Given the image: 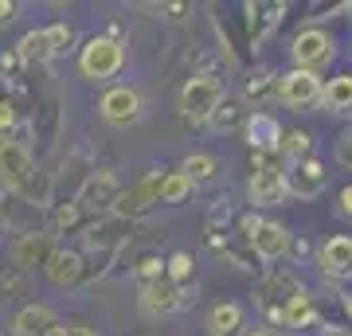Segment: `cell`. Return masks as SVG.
<instances>
[{
  "label": "cell",
  "instance_id": "cell-1",
  "mask_svg": "<svg viewBox=\"0 0 352 336\" xmlns=\"http://www.w3.org/2000/svg\"><path fill=\"white\" fill-rule=\"evenodd\" d=\"M219 98H223V87L208 75H196L188 78V87L180 94V110H184L188 122H208L215 113V106H219Z\"/></svg>",
  "mask_w": 352,
  "mask_h": 336
},
{
  "label": "cell",
  "instance_id": "cell-2",
  "mask_svg": "<svg viewBox=\"0 0 352 336\" xmlns=\"http://www.w3.org/2000/svg\"><path fill=\"white\" fill-rule=\"evenodd\" d=\"M122 63H126V51H122V43L118 39H90L87 47H82V59H78V67H82V75L87 78H110L122 71Z\"/></svg>",
  "mask_w": 352,
  "mask_h": 336
},
{
  "label": "cell",
  "instance_id": "cell-3",
  "mask_svg": "<svg viewBox=\"0 0 352 336\" xmlns=\"http://www.w3.org/2000/svg\"><path fill=\"white\" fill-rule=\"evenodd\" d=\"M32 172H36V164H32L28 145H20V141H0V188L24 192Z\"/></svg>",
  "mask_w": 352,
  "mask_h": 336
},
{
  "label": "cell",
  "instance_id": "cell-4",
  "mask_svg": "<svg viewBox=\"0 0 352 336\" xmlns=\"http://www.w3.org/2000/svg\"><path fill=\"white\" fill-rule=\"evenodd\" d=\"M289 55H294V63H298V71L317 75V71L333 59V39H329L325 32H317V27H305V32H298Z\"/></svg>",
  "mask_w": 352,
  "mask_h": 336
},
{
  "label": "cell",
  "instance_id": "cell-5",
  "mask_svg": "<svg viewBox=\"0 0 352 336\" xmlns=\"http://www.w3.org/2000/svg\"><path fill=\"white\" fill-rule=\"evenodd\" d=\"M118 199H122V184H118V176H113V172H98V176H90L87 184H82L75 208H78V212L106 215V212L118 208Z\"/></svg>",
  "mask_w": 352,
  "mask_h": 336
},
{
  "label": "cell",
  "instance_id": "cell-6",
  "mask_svg": "<svg viewBox=\"0 0 352 336\" xmlns=\"http://www.w3.org/2000/svg\"><path fill=\"white\" fill-rule=\"evenodd\" d=\"M278 94L289 110H309L321 102V78L309 75V71H289L282 82H278Z\"/></svg>",
  "mask_w": 352,
  "mask_h": 336
},
{
  "label": "cell",
  "instance_id": "cell-7",
  "mask_svg": "<svg viewBox=\"0 0 352 336\" xmlns=\"http://www.w3.org/2000/svg\"><path fill=\"white\" fill-rule=\"evenodd\" d=\"M286 180V192H294V196H317L321 188H325V164L317 161V157H302V161L289 164V172L282 176Z\"/></svg>",
  "mask_w": 352,
  "mask_h": 336
},
{
  "label": "cell",
  "instance_id": "cell-8",
  "mask_svg": "<svg viewBox=\"0 0 352 336\" xmlns=\"http://www.w3.org/2000/svg\"><path fill=\"white\" fill-rule=\"evenodd\" d=\"M294 298H302V286H298L289 274H282V270L263 282V309L274 324H282V313H286V305Z\"/></svg>",
  "mask_w": 352,
  "mask_h": 336
},
{
  "label": "cell",
  "instance_id": "cell-9",
  "mask_svg": "<svg viewBox=\"0 0 352 336\" xmlns=\"http://www.w3.org/2000/svg\"><path fill=\"white\" fill-rule=\"evenodd\" d=\"M184 301H188L184 289H176L168 278H157V282H145V286H141V305H145L149 317H168V313H176Z\"/></svg>",
  "mask_w": 352,
  "mask_h": 336
},
{
  "label": "cell",
  "instance_id": "cell-10",
  "mask_svg": "<svg viewBox=\"0 0 352 336\" xmlns=\"http://www.w3.org/2000/svg\"><path fill=\"white\" fill-rule=\"evenodd\" d=\"M138 113H141V98L133 87H110L102 94V117L106 122L129 125V122H138Z\"/></svg>",
  "mask_w": 352,
  "mask_h": 336
},
{
  "label": "cell",
  "instance_id": "cell-11",
  "mask_svg": "<svg viewBox=\"0 0 352 336\" xmlns=\"http://www.w3.org/2000/svg\"><path fill=\"white\" fill-rule=\"evenodd\" d=\"M251 199L258 203V208H274V203H282V199H286V180H282V172H274V168H254Z\"/></svg>",
  "mask_w": 352,
  "mask_h": 336
},
{
  "label": "cell",
  "instance_id": "cell-12",
  "mask_svg": "<svg viewBox=\"0 0 352 336\" xmlns=\"http://www.w3.org/2000/svg\"><path fill=\"white\" fill-rule=\"evenodd\" d=\"M251 247H254V254H258V258H266V262L282 258V254L289 250L286 227H278V223H258V227H254V235H251Z\"/></svg>",
  "mask_w": 352,
  "mask_h": 336
},
{
  "label": "cell",
  "instance_id": "cell-13",
  "mask_svg": "<svg viewBox=\"0 0 352 336\" xmlns=\"http://www.w3.org/2000/svg\"><path fill=\"white\" fill-rule=\"evenodd\" d=\"M47 278H51V286H59V289H67V286H75L78 278H82V258H78L75 250H55L47 258Z\"/></svg>",
  "mask_w": 352,
  "mask_h": 336
},
{
  "label": "cell",
  "instance_id": "cell-14",
  "mask_svg": "<svg viewBox=\"0 0 352 336\" xmlns=\"http://www.w3.org/2000/svg\"><path fill=\"white\" fill-rule=\"evenodd\" d=\"M51 254H55L51 235H20V243H16V250H12V258H16L20 270H24V266H47Z\"/></svg>",
  "mask_w": 352,
  "mask_h": 336
},
{
  "label": "cell",
  "instance_id": "cell-15",
  "mask_svg": "<svg viewBox=\"0 0 352 336\" xmlns=\"http://www.w3.org/2000/svg\"><path fill=\"white\" fill-rule=\"evenodd\" d=\"M55 313L47 309V305H24V309L16 313V336H47L51 328H55Z\"/></svg>",
  "mask_w": 352,
  "mask_h": 336
},
{
  "label": "cell",
  "instance_id": "cell-16",
  "mask_svg": "<svg viewBox=\"0 0 352 336\" xmlns=\"http://www.w3.org/2000/svg\"><path fill=\"white\" fill-rule=\"evenodd\" d=\"M321 266L329 274H352V238H329L321 247Z\"/></svg>",
  "mask_w": 352,
  "mask_h": 336
},
{
  "label": "cell",
  "instance_id": "cell-17",
  "mask_svg": "<svg viewBox=\"0 0 352 336\" xmlns=\"http://www.w3.org/2000/svg\"><path fill=\"white\" fill-rule=\"evenodd\" d=\"M247 137H251V149L263 153V149H274L278 137H282V129H278L274 117H266V113H254L251 122H247Z\"/></svg>",
  "mask_w": 352,
  "mask_h": 336
},
{
  "label": "cell",
  "instance_id": "cell-18",
  "mask_svg": "<svg viewBox=\"0 0 352 336\" xmlns=\"http://www.w3.org/2000/svg\"><path fill=\"white\" fill-rule=\"evenodd\" d=\"M208 328H212V336H235L243 328V309L231 305V301H227V305H215Z\"/></svg>",
  "mask_w": 352,
  "mask_h": 336
},
{
  "label": "cell",
  "instance_id": "cell-19",
  "mask_svg": "<svg viewBox=\"0 0 352 336\" xmlns=\"http://www.w3.org/2000/svg\"><path fill=\"white\" fill-rule=\"evenodd\" d=\"M20 59L24 63H47V59H55L51 55V39H47V27H39V32H28L24 39H20Z\"/></svg>",
  "mask_w": 352,
  "mask_h": 336
},
{
  "label": "cell",
  "instance_id": "cell-20",
  "mask_svg": "<svg viewBox=\"0 0 352 336\" xmlns=\"http://www.w3.org/2000/svg\"><path fill=\"white\" fill-rule=\"evenodd\" d=\"M321 102L329 110H352V75H337L329 87H321Z\"/></svg>",
  "mask_w": 352,
  "mask_h": 336
},
{
  "label": "cell",
  "instance_id": "cell-21",
  "mask_svg": "<svg viewBox=\"0 0 352 336\" xmlns=\"http://www.w3.org/2000/svg\"><path fill=\"white\" fill-rule=\"evenodd\" d=\"M317 321V305H314V298H294L286 305V313H282V324H289V328H305V324H314Z\"/></svg>",
  "mask_w": 352,
  "mask_h": 336
},
{
  "label": "cell",
  "instance_id": "cell-22",
  "mask_svg": "<svg viewBox=\"0 0 352 336\" xmlns=\"http://www.w3.org/2000/svg\"><path fill=\"white\" fill-rule=\"evenodd\" d=\"M247 12H251V39L258 43V39L274 27L278 12H282V4H247Z\"/></svg>",
  "mask_w": 352,
  "mask_h": 336
},
{
  "label": "cell",
  "instance_id": "cell-23",
  "mask_svg": "<svg viewBox=\"0 0 352 336\" xmlns=\"http://www.w3.org/2000/svg\"><path fill=\"white\" fill-rule=\"evenodd\" d=\"M192 192V180L184 172H168L157 188V203H180V199Z\"/></svg>",
  "mask_w": 352,
  "mask_h": 336
},
{
  "label": "cell",
  "instance_id": "cell-24",
  "mask_svg": "<svg viewBox=\"0 0 352 336\" xmlns=\"http://www.w3.org/2000/svg\"><path fill=\"white\" fill-rule=\"evenodd\" d=\"M278 153L282 157H294V161H302V157H309V133L305 129H289V133H282L278 137Z\"/></svg>",
  "mask_w": 352,
  "mask_h": 336
},
{
  "label": "cell",
  "instance_id": "cell-25",
  "mask_svg": "<svg viewBox=\"0 0 352 336\" xmlns=\"http://www.w3.org/2000/svg\"><path fill=\"white\" fill-rule=\"evenodd\" d=\"M164 278H168L176 289H184V286L192 282V258H188V254H173V258H168V270H164Z\"/></svg>",
  "mask_w": 352,
  "mask_h": 336
},
{
  "label": "cell",
  "instance_id": "cell-26",
  "mask_svg": "<svg viewBox=\"0 0 352 336\" xmlns=\"http://www.w3.org/2000/svg\"><path fill=\"white\" fill-rule=\"evenodd\" d=\"M184 176H188V180H208V176H215V161L208 153H196V157L184 161Z\"/></svg>",
  "mask_w": 352,
  "mask_h": 336
},
{
  "label": "cell",
  "instance_id": "cell-27",
  "mask_svg": "<svg viewBox=\"0 0 352 336\" xmlns=\"http://www.w3.org/2000/svg\"><path fill=\"white\" fill-rule=\"evenodd\" d=\"M47 39H51V55H63V51H71V43H75V27L71 24H51Z\"/></svg>",
  "mask_w": 352,
  "mask_h": 336
},
{
  "label": "cell",
  "instance_id": "cell-28",
  "mask_svg": "<svg viewBox=\"0 0 352 336\" xmlns=\"http://www.w3.org/2000/svg\"><path fill=\"white\" fill-rule=\"evenodd\" d=\"M215 125H219V129H235V125L243 122V113H239V106H235V102H223V106H215Z\"/></svg>",
  "mask_w": 352,
  "mask_h": 336
},
{
  "label": "cell",
  "instance_id": "cell-29",
  "mask_svg": "<svg viewBox=\"0 0 352 336\" xmlns=\"http://www.w3.org/2000/svg\"><path fill=\"white\" fill-rule=\"evenodd\" d=\"M138 274H141V282H157V278H164L161 258H157V254H145V258H141V266H138Z\"/></svg>",
  "mask_w": 352,
  "mask_h": 336
},
{
  "label": "cell",
  "instance_id": "cell-30",
  "mask_svg": "<svg viewBox=\"0 0 352 336\" xmlns=\"http://www.w3.org/2000/svg\"><path fill=\"white\" fill-rule=\"evenodd\" d=\"M20 63H24V59H20V51H8V55H0V78H4V75L16 78V75H20Z\"/></svg>",
  "mask_w": 352,
  "mask_h": 336
},
{
  "label": "cell",
  "instance_id": "cell-31",
  "mask_svg": "<svg viewBox=\"0 0 352 336\" xmlns=\"http://www.w3.org/2000/svg\"><path fill=\"white\" fill-rule=\"evenodd\" d=\"M337 161L352 168V129H349V133H340V141H337Z\"/></svg>",
  "mask_w": 352,
  "mask_h": 336
},
{
  "label": "cell",
  "instance_id": "cell-32",
  "mask_svg": "<svg viewBox=\"0 0 352 336\" xmlns=\"http://www.w3.org/2000/svg\"><path fill=\"white\" fill-rule=\"evenodd\" d=\"M247 94H251V98H266V94H270V75L251 78V82H247Z\"/></svg>",
  "mask_w": 352,
  "mask_h": 336
},
{
  "label": "cell",
  "instance_id": "cell-33",
  "mask_svg": "<svg viewBox=\"0 0 352 336\" xmlns=\"http://www.w3.org/2000/svg\"><path fill=\"white\" fill-rule=\"evenodd\" d=\"M12 125H16V106H12V102L0 98V133H8Z\"/></svg>",
  "mask_w": 352,
  "mask_h": 336
},
{
  "label": "cell",
  "instance_id": "cell-34",
  "mask_svg": "<svg viewBox=\"0 0 352 336\" xmlns=\"http://www.w3.org/2000/svg\"><path fill=\"white\" fill-rule=\"evenodd\" d=\"M12 20H16V4L12 0H0V27L12 24Z\"/></svg>",
  "mask_w": 352,
  "mask_h": 336
},
{
  "label": "cell",
  "instance_id": "cell-35",
  "mask_svg": "<svg viewBox=\"0 0 352 336\" xmlns=\"http://www.w3.org/2000/svg\"><path fill=\"white\" fill-rule=\"evenodd\" d=\"M63 336H98V333H94V328H87V324H67Z\"/></svg>",
  "mask_w": 352,
  "mask_h": 336
},
{
  "label": "cell",
  "instance_id": "cell-36",
  "mask_svg": "<svg viewBox=\"0 0 352 336\" xmlns=\"http://www.w3.org/2000/svg\"><path fill=\"white\" fill-rule=\"evenodd\" d=\"M340 212H344V215L352 219V184L344 188V192H340Z\"/></svg>",
  "mask_w": 352,
  "mask_h": 336
},
{
  "label": "cell",
  "instance_id": "cell-37",
  "mask_svg": "<svg viewBox=\"0 0 352 336\" xmlns=\"http://www.w3.org/2000/svg\"><path fill=\"white\" fill-rule=\"evenodd\" d=\"M251 336H274V333H251Z\"/></svg>",
  "mask_w": 352,
  "mask_h": 336
},
{
  "label": "cell",
  "instance_id": "cell-38",
  "mask_svg": "<svg viewBox=\"0 0 352 336\" xmlns=\"http://www.w3.org/2000/svg\"><path fill=\"white\" fill-rule=\"evenodd\" d=\"M333 336H349V333H333Z\"/></svg>",
  "mask_w": 352,
  "mask_h": 336
}]
</instances>
